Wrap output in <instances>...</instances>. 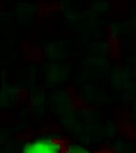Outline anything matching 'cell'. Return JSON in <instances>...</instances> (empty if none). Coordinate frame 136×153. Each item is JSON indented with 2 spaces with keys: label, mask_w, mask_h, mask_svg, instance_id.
Here are the masks:
<instances>
[{
  "label": "cell",
  "mask_w": 136,
  "mask_h": 153,
  "mask_svg": "<svg viewBox=\"0 0 136 153\" xmlns=\"http://www.w3.org/2000/svg\"><path fill=\"white\" fill-rule=\"evenodd\" d=\"M22 153H61V144L52 138H40L26 144Z\"/></svg>",
  "instance_id": "6da1fadb"
},
{
  "label": "cell",
  "mask_w": 136,
  "mask_h": 153,
  "mask_svg": "<svg viewBox=\"0 0 136 153\" xmlns=\"http://www.w3.org/2000/svg\"><path fill=\"white\" fill-rule=\"evenodd\" d=\"M65 153H90L89 151L87 149H84L83 147H79V146H73V147H70L66 149V152Z\"/></svg>",
  "instance_id": "7a4b0ae2"
},
{
  "label": "cell",
  "mask_w": 136,
  "mask_h": 153,
  "mask_svg": "<svg viewBox=\"0 0 136 153\" xmlns=\"http://www.w3.org/2000/svg\"><path fill=\"white\" fill-rule=\"evenodd\" d=\"M98 153H113V152H111V151H102V152H98Z\"/></svg>",
  "instance_id": "3957f363"
}]
</instances>
